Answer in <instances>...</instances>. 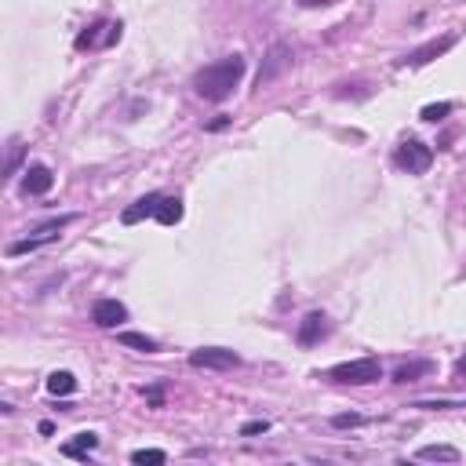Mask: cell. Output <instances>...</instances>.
<instances>
[{"mask_svg":"<svg viewBox=\"0 0 466 466\" xmlns=\"http://www.w3.org/2000/svg\"><path fill=\"white\" fill-rule=\"evenodd\" d=\"M18 160H23V142L11 139V150H8V179L18 172Z\"/></svg>","mask_w":466,"mask_h":466,"instance_id":"20","label":"cell"},{"mask_svg":"<svg viewBox=\"0 0 466 466\" xmlns=\"http://www.w3.org/2000/svg\"><path fill=\"white\" fill-rule=\"evenodd\" d=\"M452 113V102H434V106H422V120H430V124H437V120H444Z\"/></svg>","mask_w":466,"mask_h":466,"instance_id":"19","label":"cell"},{"mask_svg":"<svg viewBox=\"0 0 466 466\" xmlns=\"http://www.w3.org/2000/svg\"><path fill=\"white\" fill-rule=\"evenodd\" d=\"M415 455L427 459V462H459V448H452V444H427V448H419Z\"/></svg>","mask_w":466,"mask_h":466,"instance_id":"16","label":"cell"},{"mask_svg":"<svg viewBox=\"0 0 466 466\" xmlns=\"http://www.w3.org/2000/svg\"><path fill=\"white\" fill-rule=\"evenodd\" d=\"M132 462H135V466H164L168 455H164L160 448H139V452L132 455Z\"/></svg>","mask_w":466,"mask_h":466,"instance_id":"18","label":"cell"},{"mask_svg":"<svg viewBox=\"0 0 466 466\" xmlns=\"http://www.w3.org/2000/svg\"><path fill=\"white\" fill-rule=\"evenodd\" d=\"M51 186H55V175L48 164H30L23 172V194H30V197H44Z\"/></svg>","mask_w":466,"mask_h":466,"instance_id":"6","label":"cell"},{"mask_svg":"<svg viewBox=\"0 0 466 466\" xmlns=\"http://www.w3.org/2000/svg\"><path fill=\"white\" fill-rule=\"evenodd\" d=\"M153 219H157L160 226H175V222L182 219V201H179V197H160Z\"/></svg>","mask_w":466,"mask_h":466,"instance_id":"15","label":"cell"},{"mask_svg":"<svg viewBox=\"0 0 466 466\" xmlns=\"http://www.w3.org/2000/svg\"><path fill=\"white\" fill-rule=\"evenodd\" d=\"M393 164L408 175H422V172H430V164H434V150L419 139H405L393 150Z\"/></svg>","mask_w":466,"mask_h":466,"instance_id":"4","label":"cell"},{"mask_svg":"<svg viewBox=\"0 0 466 466\" xmlns=\"http://www.w3.org/2000/svg\"><path fill=\"white\" fill-rule=\"evenodd\" d=\"M455 372H459V375H466V353H462L459 361H455Z\"/></svg>","mask_w":466,"mask_h":466,"instance_id":"26","label":"cell"},{"mask_svg":"<svg viewBox=\"0 0 466 466\" xmlns=\"http://www.w3.org/2000/svg\"><path fill=\"white\" fill-rule=\"evenodd\" d=\"M303 8H328V4H335V0H299Z\"/></svg>","mask_w":466,"mask_h":466,"instance_id":"23","label":"cell"},{"mask_svg":"<svg viewBox=\"0 0 466 466\" xmlns=\"http://www.w3.org/2000/svg\"><path fill=\"white\" fill-rule=\"evenodd\" d=\"M455 44V33H448V37H441V40H430V44H422V48H415L408 58H401V66H427V62H434L437 55H444Z\"/></svg>","mask_w":466,"mask_h":466,"instance_id":"8","label":"cell"},{"mask_svg":"<svg viewBox=\"0 0 466 466\" xmlns=\"http://www.w3.org/2000/svg\"><path fill=\"white\" fill-rule=\"evenodd\" d=\"M328 379L343 386H368V383H379L383 379V365L375 357H361V361H346V365H335L328 372Z\"/></svg>","mask_w":466,"mask_h":466,"instance_id":"2","label":"cell"},{"mask_svg":"<svg viewBox=\"0 0 466 466\" xmlns=\"http://www.w3.org/2000/svg\"><path fill=\"white\" fill-rule=\"evenodd\" d=\"M226 124H229V120H226V117H219V120H211V124H208V132H219V128H226Z\"/></svg>","mask_w":466,"mask_h":466,"instance_id":"25","label":"cell"},{"mask_svg":"<svg viewBox=\"0 0 466 466\" xmlns=\"http://www.w3.org/2000/svg\"><path fill=\"white\" fill-rule=\"evenodd\" d=\"M117 343H120V346H132V350H139V353H157V350H160V346H157V339L142 335V332H120V335H117Z\"/></svg>","mask_w":466,"mask_h":466,"instance_id":"14","label":"cell"},{"mask_svg":"<svg viewBox=\"0 0 466 466\" xmlns=\"http://www.w3.org/2000/svg\"><path fill=\"white\" fill-rule=\"evenodd\" d=\"M146 401H150V405H157V408H160V401H164V397H160V390L153 386V390H146Z\"/></svg>","mask_w":466,"mask_h":466,"instance_id":"24","label":"cell"},{"mask_svg":"<svg viewBox=\"0 0 466 466\" xmlns=\"http://www.w3.org/2000/svg\"><path fill=\"white\" fill-rule=\"evenodd\" d=\"M244 70L248 62L241 55H229V58H219L211 62V66H204L197 77H194V92L204 99V102H226L233 95V88L244 80Z\"/></svg>","mask_w":466,"mask_h":466,"instance_id":"1","label":"cell"},{"mask_svg":"<svg viewBox=\"0 0 466 466\" xmlns=\"http://www.w3.org/2000/svg\"><path fill=\"white\" fill-rule=\"evenodd\" d=\"M325 335H328V317L325 313H306L295 339H299V346H317Z\"/></svg>","mask_w":466,"mask_h":466,"instance_id":"9","label":"cell"},{"mask_svg":"<svg viewBox=\"0 0 466 466\" xmlns=\"http://www.w3.org/2000/svg\"><path fill=\"white\" fill-rule=\"evenodd\" d=\"M92 321H95L99 328H117L120 321H128V306L117 303V299H99V303L92 306Z\"/></svg>","mask_w":466,"mask_h":466,"instance_id":"7","label":"cell"},{"mask_svg":"<svg viewBox=\"0 0 466 466\" xmlns=\"http://www.w3.org/2000/svg\"><path fill=\"white\" fill-rule=\"evenodd\" d=\"M361 422H365L361 415H335V419H332V427H339V430H346V427H361Z\"/></svg>","mask_w":466,"mask_h":466,"instance_id":"22","label":"cell"},{"mask_svg":"<svg viewBox=\"0 0 466 466\" xmlns=\"http://www.w3.org/2000/svg\"><path fill=\"white\" fill-rule=\"evenodd\" d=\"M92 448H99V437H95L92 430H84V434H77V441L62 444V455H70V459H84Z\"/></svg>","mask_w":466,"mask_h":466,"instance_id":"13","label":"cell"},{"mask_svg":"<svg viewBox=\"0 0 466 466\" xmlns=\"http://www.w3.org/2000/svg\"><path fill=\"white\" fill-rule=\"evenodd\" d=\"M73 390H77L73 372H51V375H48V393H55V397H70Z\"/></svg>","mask_w":466,"mask_h":466,"instance_id":"17","label":"cell"},{"mask_svg":"<svg viewBox=\"0 0 466 466\" xmlns=\"http://www.w3.org/2000/svg\"><path fill=\"white\" fill-rule=\"evenodd\" d=\"M157 204H160V194H146V197H139L132 208H124L120 222H124V226H135V222H142L146 215H157Z\"/></svg>","mask_w":466,"mask_h":466,"instance_id":"10","label":"cell"},{"mask_svg":"<svg viewBox=\"0 0 466 466\" xmlns=\"http://www.w3.org/2000/svg\"><path fill=\"white\" fill-rule=\"evenodd\" d=\"M291 62H295V51H291V44H273L270 51H266V58H263V66H259V73H256V92H266L273 80H281L288 70H291Z\"/></svg>","mask_w":466,"mask_h":466,"instance_id":"3","label":"cell"},{"mask_svg":"<svg viewBox=\"0 0 466 466\" xmlns=\"http://www.w3.org/2000/svg\"><path fill=\"white\" fill-rule=\"evenodd\" d=\"M51 241H58V233H33V237H26V241H15V244H8V256L15 259V256H26V251H37V248H44V244H51Z\"/></svg>","mask_w":466,"mask_h":466,"instance_id":"12","label":"cell"},{"mask_svg":"<svg viewBox=\"0 0 466 466\" xmlns=\"http://www.w3.org/2000/svg\"><path fill=\"white\" fill-rule=\"evenodd\" d=\"M422 375H434V361H412V365H401L397 372H393V383H419Z\"/></svg>","mask_w":466,"mask_h":466,"instance_id":"11","label":"cell"},{"mask_svg":"<svg viewBox=\"0 0 466 466\" xmlns=\"http://www.w3.org/2000/svg\"><path fill=\"white\" fill-rule=\"evenodd\" d=\"M189 365L194 368H211V372H233L241 365V357L233 350H222V346H204V350L189 353Z\"/></svg>","mask_w":466,"mask_h":466,"instance_id":"5","label":"cell"},{"mask_svg":"<svg viewBox=\"0 0 466 466\" xmlns=\"http://www.w3.org/2000/svg\"><path fill=\"white\" fill-rule=\"evenodd\" d=\"M266 430H270V422L256 419V422H244V427H241V437H256V434H266Z\"/></svg>","mask_w":466,"mask_h":466,"instance_id":"21","label":"cell"}]
</instances>
